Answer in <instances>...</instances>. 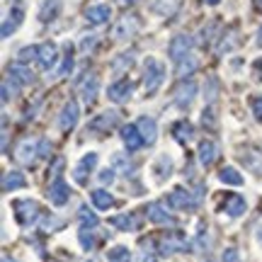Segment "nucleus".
<instances>
[{
	"mask_svg": "<svg viewBox=\"0 0 262 262\" xmlns=\"http://www.w3.org/2000/svg\"><path fill=\"white\" fill-rule=\"evenodd\" d=\"M32 58H39V47H25L19 51V61H32Z\"/></svg>",
	"mask_w": 262,
	"mask_h": 262,
	"instance_id": "obj_39",
	"label": "nucleus"
},
{
	"mask_svg": "<svg viewBox=\"0 0 262 262\" xmlns=\"http://www.w3.org/2000/svg\"><path fill=\"white\" fill-rule=\"evenodd\" d=\"M134 93V83L131 80H117V83L110 85V90H107V97L112 100V102H126Z\"/></svg>",
	"mask_w": 262,
	"mask_h": 262,
	"instance_id": "obj_14",
	"label": "nucleus"
},
{
	"mask_svg": "<svg viewBox=\"0 0 262 262\" xmlns=\"http://www.w3.org/2000/svg\"><path fill=\"white\" fill-rule=\"evenodd\" d=\"M78 119H80V107H78V102H75V100L66 102L63 110H61V117H58V126L63 131H71V129H75Z\"/></svg>",
	"mask_w": 262,
	"mask_h": 262,
	"instance_id": "obj_8",
	"label": "nucleus"
},
{
	"mask_svg": "<svg viewBox=\"0 0 262 262\" xmlns=\"http://www.w3.org/2000/svg\"><path fill=\"white\" fill-rule=\"evenodd\" d=\"M49 148H51L49 139H41V141H39V156H41V158H44V156H49Z\"/></svg>",
	"mask_w": 262,
	"mask_h": 262,
	"instance_id": "obj_46",
	"label": "nucleus"
},
{
	"mask_svg": "<svg viewBox=\"0 0 262 262\" xmlns=\"http://www.w3.org/2000/svg\"><path fill=\"white\" fill-rule=\"evenodd\" d=\"M107 262H131V250L126 245H114L107 253Z\"/></svg>",
	"mask_w": 262,
	"mask_h": 262,
	"instance_id": "obj_33",
	"label": "nucleus"
},
{
	"mask_svg": "<svg viewBox=\"0 0 262 262\" xmlns=\"http://www.w3.org/2000/svg\"><path fill=\"white\" fill-rule=\"evenodd\" d=\"M12 93L17 95V83L12 85ZM3 102H10V80H5V83H3Z\"/></svg>",
	"mask_w": 262,
	"mask_h": 262,
	"instance_id": "obj_45",
	"label": "nucleus"
},
{
	"mask_svg": "<svg viewBox=\"0 0 262 262\" xmlns=\"http://www.w3.org/2000/svg\"><path fill=\"white\" fill-rule=\"evenodd\" d=\"M68 196H71V187H68V182H66L61 175H56L54 182H51V187H49V199H51V204L63 206L66 202H68Z\"/></svg>",
	"mask_w": 262,
	"mask_h": 262,
	"instance_id": "obj_7",
	"label": "nucleus"
},
{
	"mask_svg": "<svg viewBox=\"0 0 262 262\" xmlns=\"http://www.w3.org/2000/svg\"><path fill=\"white\" fill-rule=\"evenodd\" d=\"M216 158H219V148H216L214 141H202V143H199V163H202L204 168H209Z\"/></svg>",
	"mask_w": 262,
	"mask_h": 262,
	"instance_id": "obj_21",
	"label": "nucleus"
},
{
	"mask_svg": "<svg viewBox=\"0 0 262 262\" xmlns=\"http://www.w3.org/2000/svg\"><path fill=\"white\" fill-rule=\"evenodd\" d=\"M112 226H117L119 231H136L139 228V221L134 214H119L112 219Z\"/></svg>",
	"mask_w": 262,
	"mask_h": 262,
	"instance_id": "obj_29",
	"label": "nucleus"
},
{
	"mask_svg": "<svg viewBox=\"0 0 262 262\" xmlns=\"http://www.w3.org/2000/svg\"><path fill=\"white\" fill-rule=\"evenodd\" d=\"M3 262H15V260H10V257H8V255H5V257H3Z\"/></svg>",
	"mask_w": 262,
	"mask_h": 262,
	"instance_id": "obj_53",
	"label": "nucleus"
},
{
	"mask_svg": "<svg viewBox=\"0 0 262 262\" xmlns=\"http://www.w3.org/2000/svg\"><path fill=\"white\" fill-rule=\"evenodd\" d=\"M189 243H187V238L185 235H180V233H170L165 235L163 241H160V255H172V253H182V250H187Z\"/></svg>",
	"mask_w": 262,
	"mask_h": 262,
	"instance_id": "obj_10",
	"label": "nucleus"
},
{
	"mask_svg": "<svg viewBox=\"0 0 262 262\" xmlns=\"http://www.w3.org/2000/svg\"><path fill=\"white\" fill-rule=\"evenodd\" d=\"M80 245H83V250H93L95 248V235H93V228H80Z\"/></svg>",
	"mask_w": 262,
	"mask_h": 262,
	"instance_id": "obj_37",
	"label": "nucleus"
},
{
	"mask_svg": "<svg viewBox=\"0 0 262 262\" xmlns=\"http://www.w3.org/2000/svg\"><path fill=\"white\" fill-rule=\"evenodd\" d=\"M136 29H139V17L136 15H122L119 22L114 25V37L119 41H126L129 37L136 34Z\"/></svg>",
	"mask_w": 262,
	"mask_h": 262,
	"instance_id": "obj_6",
	"label": "nucleus"
},
{
	"mask_svg": "<svg viewBox=\"0 0 262 262\" xmlns=\"http://www.w3.org/2000/svg\"><path fill=\"white\" fill-rule=\"evenodd\" d=\"M192 47H194V39L189 37V34H178V37H172V41H170L168 54L172 61H180V58L189 56Z\"/></svg>",
	"mask_w": 262,
	"mask_h": 262,
	"instance_id": "obj_5",
	"label": "nucleus"
},
{
	"mask_svg": "<svg viewBox=\"0 0 262 262\" xmlns=\"http://www.w3.org/2000/svg\"><path fill=\"white\" fill-rule=\"evenodd\" d=\"M224 262H241V253L235 250V248H228V250H224V257H221Z\"/></svg>",
	"mask_w": 262,
	"mask_h": 262,
	"instance_id": "obj_43",
	"label": "nucleus"
},
{
	"mask_svg": "<svg viewBox=\"0 0 262 262\" xmlns=\"http://www.w3.org/2000/svg\"><path fill=\"white\" fill-rule=\"evenodd\" d=\"M163 80H165V66L160 63L158 58L148 56L143 61V85H146V93L156 95L160 90Z\"/></svg>",
	"mask_w": 262,
	"mask_h": 262,
	"instance_id": "obj_1",
	"label": "nucleus"
},
{
	"mask_svg": "<svg viewBox=\"0 0 262 262\" xmlns=\"http://www.w3.org/2000/svg\"><path fill=\"white\" fill-rule=\"evenodd\" d=\"M22 19H25V10H22V5H15V8L10 10V15L5 19H3V39H8L15 29L22 25Z\"/></svg>",
	"mask_w": 262,
	"mask_h": 262,
	"instance_id": "obj_17",
	"label": "nucleus"
},
{
	"mask_svg": "<svg viewBox=\"0 0 262 262\" xmlns=\"http://www.w3.org/2000/svg\"><path fill=\"white\" fill-rule=\"evenodd\" d=\"M100 182H102V185H112L114 182V168L100 170Z\"/></svg>",
	"mask_w": 262,
	"mask_h": 262,
	"instance_id": "obj_42",
	"label": "nucleus"
},
{
	"mask_svg": "<svg viewBox=\"0 0 262 262\" xmlns=\"http://www.w3.org/2000/svg\"><path fill=\"white\" fill-rule=\"evenodd\" d=\"M146 214H148L150 224H158V226H175L178 224V221H175V216L170 214L165 206H160V204H148Z\"/></svg>",
	"mask_w": 262,
	"mask_h": 262,
	"instance_id": "obj_11",
	"label": "nucleus"
},
{
	"mask_svg": "<svg viewBox=\"0 0 262 262\" xmlns=\"http://www.w3.org/2000/svg\"><path fill=\"white\" fill-rule=\"evenodd\" d=\"M257 241H262V224L257 226Z\"/></svg>",
	"mask_w": 262,
	"mask_h": 262,
	"instance_id": "obj_50",
	"label": "nucleus"
},
{
	"mask_svg": "<svg viewBox=\"0 0 262 262\" xmlns=\"http://www.w3.org/2000/svg\"><path fill=\"white\" fill-rule=\"evenodd\" d=\"M245 199L241 194H231L228 199H226V211H228V216H233V219H238V216L245 214Z\"/></svg>",
	"mask_w": 262,
	"mask_h": 262,
	"instance_id": "obj_26",
	"label": "nucleus"
},
{
	"mask_svg": "<svg viewBox=\"0 0 262 262\" xmlns=\"http://www.w3.org/2000/svg\"><path fill=\"white\" fill-rule=\"evenodd\" d=\"M61 12V0H47L41 10H39V19L41 22H51V19H56V15Z\"/></svg>",
	"mask_w": 262,
	"mask_h": 262,
	"instance_id": "obj_27",
	"label": "nucleus"
},
{
	"mask_svg": "<svg viewBox=\"0 0 262 262\" xmlns=\"http://www.w3.org/2000/svg\"><path fill=\"white\" fill-rule=\"evenodd\" d=\"M255 8H257V10H262V0H255Z\"/></svg>",
	"mask_w": 262,
	"mask_h": 262,
	"instance_id": "obj_52",
	"label": "nucleus"
},
{
	"mask_svg": "<svg viewBox=\"0 0 262 262\" xmlns=\"http://www.w3.org/2000/svg\"><path fill=\"white\" fill-rule=\"evenodd\" d=\"M202 124H204V126H209V129H216V110H214V107L204 110V114H202Z\"/></svg>",
	"mask_w": 262,
	"mask_h": 262,
	"instance_id": "obj_38",
	"label": "nucleus"
},
{
	"mask_svg": "<svg viewBox=\"0 0 262 262\" xmlns=\"http://www.w3.org/2000/svg\"><path fill=\"white\" fill-rule=\"evenodd\" d=\"M114 3H117V5H122V8H129V5H134L136 0H114Z\"/></svg>",
	"mask_w": 262,
	"mask_h": 262,
	"instance_id": "obj_48",
	"label": "nucleus"
},
{
	"mask_svg": "<svg viewBox=\"0 0 262 262\" xmlns=\"http://www.w3.org/2000/svg\"><path fill=\"white\" fill-rule=\"evenodd\" d=\"M61 219H54V216H47L44 219V231H54V228H61Z\"/></svg>",
	"mask_w": 262,
	"mask_h": 262,
	"instance_id": "obj_44",
	"label": "nucleus"
},
{
	"mask_svg": "<svg viewBox=\"0 0 262 262\" xmlns=\"http://www.w3.org/2000/svg\"><path fill=\"white\" fill-rule=\"evenodd\" d=\"M90 196H93V204L97 206L100 211H107L110 206H114V196L110 194L107 189H95Z\"/></svg>",
	"mask_w": 262,
	"mask_h": 262,
	"instance_id": "obj_28",
	"label": "nucleus"
},
{
	"mask_svg": "<svg viewBox=\"0 0 262 262\" xmlns=\"http://www.w3.org/2000/svg\"><path fill=\"white\" fill-rule=\"evenodd\" d=\"M71 68H73V47H71V44H66L63 63H61V68L56 71V75H66V73H71Z\"/></svg>",
	"mask_w": 262,
	"mask_h": 262,
	"instance_id": "obj_36",
	"label": "nucleus"
},
{
	"mask_svg": "<svg viewBox=\"0 0 262 262\" xmlns=\"http://www.w3.org/2000/svg\"><path fill=\"white\" fill-rule=\"evenodd\" d=\"M250 107H253V114L257 122H262V95H257V97H253V102H250Z\"/></svg>",
	"mask_w": 262,
	"mask_h": 262,
	"instance_id": "obj_40",
	"label": "nucleus"
},
{
	"mask_svg": "<svg viewBox=\"0 0 262 262\" xmlns=\"http://www.w3.org/2000/svg\"><path fill=\"white\" fill-rule=\"evenodd\" d=\"M257 44H262V27H260V32H257Z\"/></svg>",
	"mask_w": 262,
	"mask_h": 262,
	"instance_id": "obj_51",
	"label": "nucleus"
},
{
	"mask_svg": "<svg viewBox=\"0 0 262 262\" xmlns=\"http://www.w3.org/2000/svg\"><path fill=\"white\" fill-rule=\"evenodd\" d=\"M122 141H124V146H126V150H139L141 146L146 143L136 124H126V126H122Z\"/></svg>",
	"mask_w": 262,
	"mask_h": 262,
	"instance_id": "obj_15",
	"label": "nucleus"
},
{
	"mask_svg": "<svg viewBox=\"0 0 262 262\" xmlns=\"http://www.w3.org/2000/svg\"><path fill=\"white\" fill-rule=\"evenodd\" d=\"M95 44H97V37H95V34H88V37H83V41H80V51H83V54H88Z\"/></svg>",
	"mask_w": 262,
	"mask_h": 262,
	"instance_id": "obj_41",
	"label": "nucleus"
},
{
	"mask_svg": "<svg viewBox=\"0 0 262 262\" xmlns=\"http://www.w3.org/2000/svg\"><path fill=\"white\" fill-rule=\"evenodd\" d=\"M219 180L226 182V185H233V187H241V185H243V175L235 168H231V165H226V168L219 172Z\"/></svg>",
	"mask_w": 262,
	"mask_h": 262,
	"instance_id": "obj_30",
	"label": "nucleus"
},
{
	"mask_svg": "<svg viewBox=\"0 0 262 262\" xmlns=\"http://www.w3.org/2000/svg\"><path fill=\"white\" fill-rule=\"evenodd\" d=\"M22 187H27V180H25L22 172L10 170V172L3 175V189H5V192H10V189H22Z\"/></svg>",
	"mask_w": 262,
	"mask_h": 262,
	"instance_id": "obj_24",
	"label": "nucleus"
},
{
	"mask_svg": "<svg viewBox=\"0 0 262 262\" xmlns=\"http://www.w3.org/2000/svg\"><path fill=\"white\" fill-rule=\"evenodd\" d=\"M202 3H206V5H219L221 0H202Z\"/></svg>",
	"mask_w": 262,
	"mask_h": 262,
	"instance_id": "obj_49",
	"label": "nucleus"
},
{
	"mask_svg": "<svg viewBox=\"0 0 262 262\" xmlns=\"http://www.w3.org/2000/svg\"><path fill=\"white\" fill-rule=\"evenodd\" d=\"M117 122H119V117H117V112H104V114H100L97 119H93L88 129H90V131H110Z\"/></svg>",
	"mask_w": 262,
	"mask_h": 262,
	"instance_id": "obj_22",
	"label": "nucleus"
},
{
	"mask_svg": "<svg viewBox=\"0 0 262 262\" xmlns=\"http://www.w3.org/2000/svg\"><path fill=\"white\" fill-rule=\"evenodd\" d=\"M37 156H39V141H32V139L19 141L17 150H15V158H17V163H22V165H32Z\"/></svg>",
	"mask_w": 262,
	"mask_h": 262,
	"instance_id": "obj_9",
	"label": "nucleus"
},
{
	"mask_svg": "<svg viewBox=\"0 0 262 262\" xmlns=\"http://www.w3.org/2000/svg\"><path fill=\"white\" fill-rule=\"evenodd\" d=\"M39 66L44 68V71H51L58 61V49L54 41H47V44H39Z\"/></svg>",
	"mask_w": 262,
	"mask_h": 262,
	"instance_id": "obj_12",
	"label": "nucleus"
},
{
	"mask_svg": "<svg viewBox=\"0 0 262 262\" xmlns=\"http://www.w3.org/2000/svg\"><path fill=\"white\" fill-rule=\"evenodd\" d=\"M172 136L185 146V143H189V141L194 139V129H192V124L189 122H175L172 124Z\"/></svg>",
	"mask_w": 262,
	"mask_h": 262,
	"instance_id": "obj_25",
	"label": "nucleus"
},
{
	"mask_svg": "<svg viewBox=\"0 0 262 262\" xmlns=\"http://www.w3.org/2000/svg\"><path fill=\"white\" fill-rule=\"evenodd\" d=\"M136 126H139V131H141V136H143V141H146L148 146H153V143H156V139H158V126H156V119L143 114V117H139Z\"/></svg>",
	"mask_w": 262,
	"mask_h": 262,
	"instance_id": "obj_19",
	"label": "nucleus"
},
{
	"mask_svg": "<svg viewBox=\"0 0 262 262\" xmlns=\"http://www.w3.org/2000/svg\"><path fill=\"white\" fill-rule=\"evenodd\" d=\"M139 262H156V257H153V253H150L148 248L143 245V250H141V260Z\"/></svg>",
	"mask_w": 262,
	"mask_h": 262,
	"instance_id": "obj_47",
	"label": "nucleus"
},
{
	"mask_svg": "<svg viewBox=\"0 0 262 262\" xmlns=\"http://www.w3.org/2000/svg\"><path fill=\"white\" fill-rule=\"evenodd\" d=\"M8 75H10V80H12V83H17V85H32L34 83V73H32L25 63L8 66Z\"/></svg>",
	"mask_w": 262,
	"mask_h": 262,
	"instance_id": "obj_18",
	"label": "nucleus"
},
{
	"mask_svg": "<svg viewBox=\"0 0 262 262\" xmlns=\"http://www.w3.org/2000/svg\"><path fill=\"white\" fill-rule=\"evenodd\" d=\"M97 88H100V78L97 75H85L83 83H80V97L85 104H93L97 97Z\"/></svg>",
	"mask_w": 262,
	"mask_h": 262,
	"instance_id": "obj_20",
	"label": "nucleus"
},
{
	"mask_svg": "<svg viewBox=\"0 0 262 262\" xmlns=\"http://www.w3.org/2000/svg\"><path fill=\"white\" fill-rule=\"evenodd\" d=\"M131 63H134V54H129V51H126V54H119V56L112 61V73L119 75V73H124V71H129Z\"/></svg>",
	"mask_w": 262,
	"mask_h": 262,
	"instance_id": "obj_34",
	"label": "nucleus"
},
{
	"mask_svg": "<svg viewBox=\"0 0 262 262\" xmlns=\"http://www.w3.org/2000/svg\"><path fill=\"white\" fill-rule=\"evenodd\" d=\"M153 175H156L158 182H165V180L172 175V160H170L168 156H160V158L153 163Z\"/></svg>",
	"mask_w": 262,
	"mask_h": 262,
	"instance_id": "obj_23",
	"label": "nucleus"
},
{
	"mask_svg": "<svg viewBox=\"0 0 262 262\" xmlns=\"http://www.w3.org/2000/svg\"><path fill=\"white\" fill-rule=\"evenodd\" d=\"M95 165H97V153H88V156H83V160H80L73 170V180L78 182V185H85V182H88V172H93Z\"/></svg>",
	"mask_w": 262,
	"mask_h": 262,
	"instance_id": "obj_13",
	"label": "nucleus"
},
{
	"mask_svg": "<svg viewBox=\"0 0 262 262\" xmlns=\"http://www.w3.org/2000/svg\"><path fill=\"white\" fill-rule=\"evenodd\" d=\"M168 204L172 206V209H178V211H189V209L199 206V199H196V194H192L189 189L175 187L168 194Z\"/></svg>",
	"mask_w": 262,
	"mask_h": 262,
	"instance_id": "obj_3",
	"label": "nucleus"
},
{
	"mask_svg": "<svg viewBox=\"0 0 262 262\" xmlns=\"http://www.w3.org/2000/svg\"><path fill=\"white\" fill-rule=\"evenodd\" d=\"M196 68H199V61H196V56H185V58H180L178 61V71L175 73L180 75V78H185V75H189V73H194Z\"/></svg>",
	"mask_w": 262,
	"mask_h": 262,
	"instance_id": "obj_31",
	"label": "nucleus"
},
{
	"mask_svg": "<svg viewBox=\"0 0 262 262\" xmlns=\"http://www.w3.org/2000/svg\"><path fill=\"white\" fill-rule=\"evenodd\" d=\"M85 17H88L90 25H104V22H110V17H112V10H110V5H104V3H95V5H90V8L85 10Z\"/></svg>",
	"mask_w": 262,
	"mask_h": 262,
	"instance_id": "obj_16",
	"label": "nucleus"
},
{
	"mask_svg": "<svg viewBox=\"0 0 262 262\" xmlns=\"http://www.w3.org/2000/svg\"><path fill=\"white\" fill-rule=\"evenodd\" d=\"M12 211H15V219H17L19 226H34L37 224L39 214H41V209L34 199H17L15 204H12Z\"/></svg>",
	"mask_w": 262,
	"mask_h": 262,
	"instance_id": "obj_2",
	"label": "nucleus"
},
{
	"mask_svg": "<svg viewBox=\"0 0 262 262\" xmlns=\"http://www.w3.org/2000/svg\"><path fill=\"white\" fill-rule=\"evenodd\" d=\"M196 97V83L194 80H185V83H180L175 88V93H172V102L178 104L180 110H187L189 104L194 102Z\"/></svg>",
	"mask_w": 262,
	"mask_h": 262,
	"instance_id": "obj_4",
	"label": "nucleus"
},
{
	"mask_svg": "<svg viewBox=\"0 0 262 262\" xmlns=\"http://www.w3.org/2000/svg\"><path fill=\"white\" fill-rule=\"evenodd\" d=\"M78 216H80V224H83V228H97V224H100V219H97V214H93L88 206H80L78 209Z\"/></svg>",
	"mask_w": 262,
	"mask_h": 262,
	"instance_id": "obj_35",
	"label": "nucleus"
},
{
	"mask_svg": "<svg viewBox=\"0 0 262 262\" xmlns=\"http://www.w3.org/2000/svg\"><path fill=\"white\" fill-rule=\"evenodd\" d=\"M112 165H114L117 170H119L122 175H126V178H129V175H136V165H134V163H129V160L124 158L122 153L112 156Z\"/></svg>",
	"mask_w": 262,
	"mask_h": 262,
	"instance_id": "obj_32",
	"label": "nucleus"
}]
</instances>
